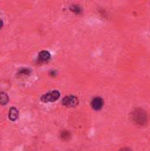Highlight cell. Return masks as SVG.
I'll return each instance as SVG.
<instances>
[{"label": "cell", "mask_w": 150, "mask_h": 151, "mask_svg": "<svg viewBox=\"0 0 150 151\" xmlns=\"http://www.w3.org/2000/svg\"><path fill=\"white\" fill-rule=\"evenodd\" d=\"M131 118L133 122H135L137 125H140V126H144L148 122V119H149L147 111L140 108L133 111V112L131 113Z\"/></svg>", "instance_id": "1"}, {"label": "cell", "mask_w": 150, "mask_h": 151, "mask_svg": "<svg viewBox=\"0 0 150 151\" xmlns=\"http://www.w3.org/2000/svg\"><path fill=\"white\" fill-rule=\"evenodd\" d=\"M59 97H60L59 91L53 90V91H50L49 93L42 95L41 97V101L42 103H52V102L57 101Z\"/></svg>", "instance_id": "2"}, {"label": "cell", "mask_w": 150, "mask_h": 151, "mask_svg": "<svg viewBox=\"0 0 150 151\" xmlns=\"http://www.w3.org/2000/svg\"><path fill=\"white\" fill-rule=\"evenodd\" d=\"M79 104L78 97L75 96H66L62 100V104L66 107H75Z\"/></svg>", "instance_id": "3"}, {"label": "cell", "mask_w": 150, "mask_h": 151, "mask_svg": "<svg viewBox=\"0 0 150 151\" xmlns=\"http://www.w3.org/2000/svg\"><path fill=\"white\" fill-rule=\"evenodd\" d=\"M91 106L95 111H100L103 106V99L100 96L94 97L91 101Z\"/></svg>", "instance_id": "4"}, {"label": "cell", "mask_w": 150, "mask_h": 151, "mask_svg": "<svg viewBox=\"0 0 150 151\" xmlns=\"http://www.w3.org/2000/svg\"><path fill=\"white\" fill-rule=\"evenodd\" d=\"M9 119L11 121H16L19 118V111L15 107H11L9 110Z\"/></svg>", "instance_id": "5"}, {"label": "cell", "mask_w": 150, "mask_h": 151, "mask_svg": "<svg viewBox=\"0 0 150 151\" xmlns=\"http://www.w3.org/2000/svg\"><path fill=\"white\" fill-rule=\"evenodd\" d=\"M50 58V54L49 51L47 50H42L39 53L38 55V60L41 61V62H46V61H49Z\"/></svg>", "instance_id": "6"}, {"label": "cell", "mask_w": 150, "mask_h": 151, "mask_svg": "<svg viewBox=\"0 0 150 151\" xmlns=\"http://www.w3.org/2000/svg\"><path fill=\"white\" fill-rule=\"evenodd\" d=\"M9 102V97L6 93L0 92V104L1 105H5Z\"/></svg>", "instance_id": "7"}, {"label": "cell", "mask_w": 150, "mask_h": 151, "mask_svg": "<svg viewBox=\"0 0 150 151\" xmlns=\"http://www.w3.org/2000/svg\"><path fill=\"white\" fill-rule=\"evenodd\" d=\"M70 10H71L72 12L76 13V14H80V13L82 12V8H81V6L79 5V4H72V5L70 7Z\"/></svg>", "instance_id": "8"}, {"label": "cell", "mask_w": 150, "mask_h": 151, "mask_svg": "<svg viewBox=\"0 0 150 151\" xmlns=\"http://www.w3.org/2000/svg\"><path fill=\"white\" fill-rule=\"evenodd\" d=\"M60 138H61V140H63V141H68V140L71 138V134H70V132H68V131H63V132L60 134Z\"/></svg>", "instance_id": "9"}, {"label": "cell", "mask_w": 150, "mask_h": 151, "mask_svg": "<svg viewBox=\"0 0 150 151\" xmlns=\"http://www.w3.org/2000/svg\"><path fill=\"white\" fill-rule=\"evenodd\" d=\"M31 73V70L29 68H21L18 71V74L19 75H28Z\"/></svg>", "instance_id": "10"}, {"label": "cell", "mask_w": 150, "mask_h": 151, "mask_svg": "<svg viewBox=\"0 0 150 151\" xmlns=\"http://www.w3.org/2000/svg\"><path fill=\"white\" fill-rule=\"evenodd\" d=\"M118 151H133L130 148H122V149H120Z\"/></svg>", "instance_id": "11"}, {"label": "cell", "mask_w": 150, "mask_h": 151, "mask_svg": "<svg viewBox=\"0 0 150 151\" xmlns=\"http://www.w3.org/2000/svg\"><path fill=\"white\" fill-rule=\"evenodd\" d=\"M3 26H4V22H3V20H1V19H0V29L3 27Z\"/></svg>", "instance_id": "12"}]
</instances>
